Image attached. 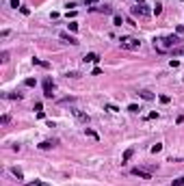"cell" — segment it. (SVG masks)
Here are the masks:
<instances>
[{
	"label": "cell",
	"instance_id": "cell-1",
	"mask_svg": "<svg viewBox=\"0 0 184 186\" xmlns=\"http://www.w3.org/2000/svg\"><path fill=\"white\" fill-rule=\"evenodd\" d=\"M180 43V37L178 35H167V37H160V39H154V48L158 50L160 54H165L167 50L175 48Z\"/></svg>",
	"mask_w": 184,
	"mask_h": 186
},
{
	"label": "cell",
	"instance_id": "cell-2",
	"mask_svg": "<svg viewBox=\"0 0 184 186\" xmlns=\"http://www.w3.org/2000/svg\"><path fill=\"white\" fill-rule=\"evenodd\" d=\"M119 45H121L124 50H139L141 41L136 39V37H121V39H119Z\"/></svg>",
	"mask_w": 184,
	"mask_h": 186
},
{
	"label": "cell",
	"instance_id": "cell-3",
	"mask_svg": "<svg viewBox=\"0 0 184 186\" xmlns=\"http://www.w3.org/2000/svg\"><path fill=\"white\" fill-rule=\"evenodd\" d=\"M44 95H46L48 100L54 98V82H52V78H50V76H48V78H44Z\"/></svg>",
	"mask_w": 184,
	"mask_h": 186
},
{
	"label": "cell",
	"instance_id": "cell-4",
	"mask_svg": "<svg viewBox=\"0 0 184 186\" xmlns=\"http://www.w3.org/2000/svg\"><path fill=\"white\" fill-rule=\"evenodd\" d=\"M130 13H132V15H141V17H147V15H150V9H147V7L143 5V2H141V5L132 7V9H130Z\"/></svg>",
	"mask_w": 184,
	"mask_h": 186
},
{
	"label": "cell",
	"instance_id": "cell-5",
	"mask_svg": "<svg viewBox=\"0 0 184 186\" xmlns=\"http://www.w3.org/2000/svg\"><path fill=\"white\" fill-rule=\"evenodd\" d=\"M72 115L76 117V121L85 123V126L89 123V115H87V113H83V110H78V108H72Z\"/></svg>",
	"mask_w": 184,
	"mask_h": 186
},
{
	"label": "cell",
	"instance_id": "cell-6",
	"mask_svg": "<svg viewBox=\"0 0 184 186\" xmlns=\"http://www.w3.org/2000/svg\"><path fill=\"white\" fill-rule=\"evenodd\" d=\"M132 175H139V177H143V180H150L152 173L147 171V169H139V167H134V169H132Z\"/></svg>",
	"mask_w": 184,
	"mask_h": 186
},
{
	"label": "cell",
	"instance_id": "cell-7",
	"mask_svg": "<svg viewBox=\"0 0 184 186\" xmlns=\"http://www.w3.org/2000/svg\"><path fill=\"white\" fill-rule=\"evenodd\" d=\"M58 37L65 41V43H72V45H78V39L76 37H72V35H67V33H58Z\"/></svg>",
	"mask_w": 184,
	"mask_h": 186
},
{
	"label": "cell",
	"instance_id": "cell-8",
	"mask_svg": "<svg viewBox=\"0 0 184 186\" xmlns=\"http://www.w3.org/2000/svg\"><path fill=\"white\" fill-rule=\"evenodd\" d=\"M100 61V56H97L95 52H89V54H85V63H97Z\"/></svg>",
	"mask_w": 184,
	"mask_h": 186
},
{
	"label": "cell",
	"instance_id": "cell-9",
	"mask_svg": "<svg viewBox=\"0 0 184 186\" xmlns=\"http://www.w3.org/2000/svg\"><path fill=\"white\" fill-rule=\"evenodd\" d=\"M139 95H141L143 100H147V102H150V100H154V93H152V91H147V89H143V91H139Z\"/></svg>",
	"mask_w": 184,
	"mask_h": 186
},
{
	"label": "cell",
	"instance_id": "cell-10",
	"mask_svg": "<svg viewBox=\"0 0 184 186\" xmlns=\"http://www.w3.org/2000/svg\"><path fill=\"white\" fill-rule=\"evenodd\" d=\"M54 145H56L54 141H41V143H39V149H52Z\"/></svg>",
	"mask_w": 184,
	"mask_h": 186
},
{
	"label": "cell",
	"instance_id": "cell-11",
	"mask_svg": "<svg viewBox=\"0 0 184 186\" xmlns=\"http://www.w3.org/2000/svg\"><path fill=\"white\" fill-rule=\"evenodd\" d=\"M132 154H134V149H132V147H130V149H126V152H124V156H121V165L130 160V158H132Z\"/></svg>",
	"mask_w": 184,
	"mask_h": 186
},
{
	"label": "cell",
	"instance_id": "cell-12",
	"mask_svg": "<svg viewBox=\"0 0 184 186\" xmlns=\"http://www.w3.org/2000/svg\"><path fill=\"white\" fill-rule=\"evenodd\" d=\"M11 173H13L17 180H24V173H22V169H19V167H11Z\"/></svg>",
	"mask_w": 184,
	"mask_h": 186
},
{
	"label": "cell",
	"instance_id": "cell-13",
	"mask_svg": "<svg viewBox=\"0 0 184 186\" xmlns=\"http://www.w3.org/2000/svg\"><path fill=\"white\" fill-rule=\"evenodd\" d=\"M33 65H39V67H44V69L50 67V63H46V61H41V59H33Z\"/></svg>",
	"mask_w": 184,
	"mask_h": 186
},
{
	"label": "cell",
	"instance_id": "cell-14",
	"mask_svg": "<svg viewBox=\"0 0 184 186\" xmlns=\"http://www.w3.org/2000/svg\"><path fill=\"white\" fill-rule=\"evenodd\" d=\"M5 98H9V100H22V93H7Z\"/></svg>",
	"mask_w": 184,
	"mask_h": 186
},
{
	"label": "cell",
	"instance_id": "cell-15",
	"mask_svg": "<svg viewBox=\"0 0 184 186\" xmlns=\"http://www.w3.org/2000/svg\"><path fill=\"white\" fill-rule=\"evenodd\" d=\"M95 11H102V13H113V9H111V7H106V5H104V7H95Z\"/></svg>",
	"mask_w": 184,
	"mask_h": 186
},
{
	"label": "cell",
	"instance_id": "cell-16",
	"mask_svg": "<svg viewBox=\"0 0 184 186\" xmlns=\"http://www.w3.org/2000/svg\"><path fill=\"white\" fill-rule=\"evenodd\" d=\"M113 24H115V26H121V24H124V17H121V15H115V17H113Z\"/></svg>",
	"mask_w": 184,
	"mask_h": 186
},
{
	"label": "cell",
	"instance_id": "cell-17",
	"mask_svg": "<svg viewBox=\"0 0 184 186\" xmlns=\"http://www.w3.org/2000/svg\"><path fill=\"white\" fill-rule=\"evenodd\" d=\"M85 134H89V136H91V138H95V141L100 138V136H97V134H95V132L91 130V128H85Z\"/></svg>",
	"mask_w": 184,
	"mask_h": 186
},
{
	"label": "cell",
	"instance_id": "cell-18",
	"mask_svg": "<svg viewBox=\"0 0 184 186\" xmlns=\"http://www.w3.org/2000/svg\"><path fill=\"white\" fill-rule=\"evenodd\" d=\"M104 108H106V110H111V113H119V108H117L115 104H106Z\"/></svg>",
	"mask_w": 184,
	"mask_h": 186
},
{
	"label": "cell",
	"instance_id": "cell-19",
	"mask_svg": "<svg viewBox=\"0 0 184 186\" xmlns=\"http://www.w3.org/2000/svg\"><path fill=\"white\" fill-rule=\"evenodd\" d=\"M24 84H26V87H35V84H37V80H35V78H26Z\"/></svg>",
	"mask_w": 184,
	"mask_h": 186
},
{
	"label": "cell",
	"instance_id": "cell-20",
	"mask_svg": "<svg viewBox=\"0 0 184 186\" xmlns=\"http://www.w3.org/2000/svg\"><path fill=\"white\" fill-rule=\"evenodd\" d=\"M28 186H48V184L41 182V180H35V182H28Z\"/></svg>",
	"mask_w": 184,
	"mask_h": 186
},
{
	"label": "cell",
	"instance_id": "cell-21",
	"mask_svg": "<svg viewBox=\"0 0 184 186\" xmlns=\"http://www.w3.org/2000/svg\"><path fill=\"white\" fill-rule=\"evenodd\" d=\"M160 149H163V145H160V143H156V145H152V154H158Z\"/></svg>",
	"mask_w": 184,
	"mask_h": 186
},
{
	"label": "cell",
	"instance_id": "cell-22",
	"mask_svg": "<svg viewBox=\"0 0 184 186\" xmlns=\"http://www.w3.org/2000/svg\"><path fill=\"white\" fill-rule=\"evenodd\" d=\"M171 186H184V177H180V180H173V182H171Z\"/></svg>",
	"mask_w": 184,
	"mask_h": 186
},
{
	"label": "cell",
	"instance_id": "cell-23",
	"mask_svg": "<svg viewBox=\"0 0 184 186\" xmlns=\"http://www.w3.org/2000/svg\"><path fill=\"white\" fill-rule=\"evenodd\" d=\"M128 110H130V113H139L141 108H139V106H136V104H130V106H128Z\"/></svg>",
	"mask_w": 184,
	"mask_h": 186
},
{
	"label": "cell",
	"instance_id": "cell-24",
	"mask_svg": "<svg viewBox=\"0 0 184 186\" xmlns=\"http://www.w3.org/2000/svg\"><path fill=\"white\" fill-rule=\"evenodd\" d=\"M65 76H69V78H78L80 74H78V72H67V74H65Z\"/></svg>",
	"mask_w": 184,
	"mask_h": 186
},
{
	"label": "cell",
	"instance_id": "cell-25",
	"mask_svg": "<svg viewBox=\"0 0 184 186\" xmlns=\"http://www.w3.org/2000/svg\"><path fill=\"white\" fill-rule=\"evenodd\" d=\"M169 100H171L169 95H160V102H163V104H169Z\"/></svg>",
	"mask_w": 184,
	"mask_h": 186
},
{
	"label": "cell",
	"instance_id": "cell-26",
	"mask_svg": "<svg viewBox=\"0 0 184 186\" xmlns=\"http://www.w3.org/2000/svg\"><path fill=\"white\" fill-rule=\"evenodd\" d=\"M67 26H69V30H78V24H76V22H69Z\"/></svg>",
	"mask_w": 184,
	"mask_h": 186
},
{
	"label": "cell",
	"instance_id": "cell-27",
	"mask_svg": "<svg viewBox=\"0 0 184 186\" xmlns=\"http://www.w3.org/2000/svg\"><path fill=\"white\" fill-rule=\"evenodd\" d=\"M11 7H13V9H17V7H19V0H11Z\"/></svg>",
	"mask_w": 184,
	"mask_h": 186
},
{
	"label": "cell",
	"instance_id": "cell-28",
	"mask_svg": "<svg viewBox=\"0 0 184 186\" xmlns=\"http://www.w3.org/2000/svg\"><path fill=\"white\" fill-rule=\"evenodd\" d=\"M97 0H85V5H95Z\"/></svg>",
	"mask_w": 184,
	"mask_h": 186
}]
</instances>
